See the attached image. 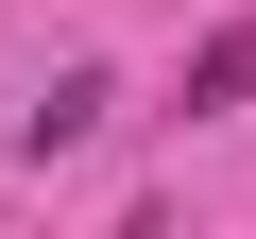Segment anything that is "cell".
<instances>
[{"label":"cell","mask_w":256,"mask_h":239,"mask_svg":"<svg viewBox=\"0 0 256 239\" xmlns=\"http://www.w3.org/2000/svg\"><path fill=\"white\" fill-rule=\"evenodd\" d=\"M239 86H256V34H239V18H222V34H205V52H188V102H239Z\"/></svg>","instance_id":"2"},{"label":"cell","mask_w":256,"mask_h":239,"mask_svg":"<svg viewBox=\"0 0 256 239\" xmlns=\"http://www.w3.org/2000/svg\"><path fill=\"white\" fill-rule=\"evenodd\" d=\"M86 120H102V68H68V86H52L34 120H18V137H34V154H68V137H86Z\"/></svg>","instance_id":"1"}]
</instances>
